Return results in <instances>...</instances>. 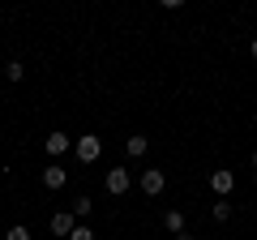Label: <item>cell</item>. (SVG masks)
Segmentation results:
<instances>
[{
    "instance_id": "cell-2",
    "label": "cell",
    "mask_w": 257,
    "mask_h": 240,
    "mask_svg": "<svg viewBox=\"0 0 257 240\" xmlns=\"http://www.w3.org/2000/svg\"><path fill=\"white\" fill-rule=\"evenodd\" d=\"M73 150H77V159H82V163H94V159L103 155V142L94 138V133H86V138H73Z\"/></svg>"
},
{
    "instance_id": "cell-13",
    "label": "cell",
    "mask_w": 257,
    "mask_h": 240,
    "mask_svg": "<svg viewBox=\"0 0 257 240\" xmlns=\"http://www.w3.org/2000/svg\"><path fill=\"white\" fill-rule=\"evenodd\" d=\"M69 240H94V227H90V223H77V227H73V236H69Z\"/></svg>"
},
{
    "instance_id": "cell-6",
    "label": "cell",
    "mask_w": 257,
    "mask_h": 240,
    "mask_svg": "<svg viewBox=\"0 0 257 240\" xmlns=\"http://www.w3.org/2000/svg\"><path fill=\"white\" fill-rule=\"evenodd\" d=\"M210 189L219 197H231V189H236V176L227 172V167H219V172H210Z\"/></svg>"
},
{
    "instance_id": "cell-15",
    "label": "cell",
    "mask_w": 257,
    "mask_h": 240,
    "mask_svg": "<svg viewBox=\"0 0 257 240\" xmlns=\"http://www.w3.org/2000/svg\"><path fill=\"white\" fill-rule=\"evenodd\" d=\"M176 240H197V236H189V231H180V236H176Z\"/></svg>"
},
{
    "instance_id": "cell-14",
    "label": "cell",
    "mask_w": 257,
    "mask_h": 240,
    "mask_svg": "<svg viewBox=\"0 0 257 240\" xmlns=\"http://www.w3.org/2000/svg\"><path fill=\"white\" fill-rule=\"evenodd\" d=\"M5 240H30V231L18 223V227H9V231H5Z\"/></svg>"
},
{
    "instance_id": "cell-18",
    "label": "cell",
    "mask_w": 257,
    "mask_h": 240,
    "mask_svg": "<svg viewBox=\"0 0 257 240\" xmlns=\"http://www.w3.org/2000/svg\"><path fill=\"white\" fill-rule=\"evenodd\" d=\"M0 94H5V90H0Z\"/></svg>"
},
{
    "instance_id": "cell-12",
    "label": "cell",
    "mask_w": 257,
    "mask_h": 240,
    "mask_svg": "<svg viewBox=\"0 0 257 240\" xmlns=\"http://www.w3.org/2000/svg\"><path fill=\"white\" fill-rule=\"evenodd\" d=\"M22 77H26V65L22 60H9L5 65V82H22Z\"/></svg>"
},
{
    "instance_id": "cell-16",
    "label": "cell",
    "mask_w": 257,
    "mask_h": 240,
    "mask_svg": "<svg viewBox=\"0 0 257 240\" xmlns=\"http://www.w3.org/2000/svg\"><path fill=\"white\" fill-rule=\"evenodd\" d=\"M248 52H253V56H257V39H253V47H248Z\"/></svg>"
},
{
    "instance_id": "cell-1",
    "label": "cell",
    "mask_w": 257,
    "mask_h": 240,
    "mask_svg": "<svg viewBox=\"0 0 257 240\" xmlns=\"http://www.w3.org/2000/svg\"><path fill=\"white\" fill-rule=\"evenodd\" d=\"M163 189H167V172H163V167H146V172H142V193L159 197Z\"/></svg>"
},
{
    "instance_id": "cell-4",
    "label": "cell",
    "mask_w": 257,
    "mask_h": 240,
    "mask_svg": "<svg viewBox=\"0 0 257 240\" xmlns=\"http://www.w3.org/2000/svg\"><path fill=\"white\" fill-rule=\"evenodd\" d=\"M43 150H47V155H52V159H60L64 150H73V138H69V133H60V129H56V133H47V138H43Z\"/></svg>"
},
{
    "instance_id": "cell-11",
    "label": "cell",
    "mask_w": 257,
    "mask_h": 240,
    "mask_svg": "<svg viewBox=\"0 0 257 240\" xmlns=\"http://www.w3.org/2000/svg\"><path fill=\"white\" fill-rule=\"evenodd\" d=\"M210 214H214V223H227L231 219V197H219V202L210 206Z\"/></svg>"
},
{
    "instance_id": "cell-3",
    "label": "cell",
    "mask_w": 257,
    "mask_h": 240,
    "mask_svg": "<svg viewBox=\"0 0 257 240\" xmlns=\"http://www.w3.org/2000/svg\"><path fill=\"white\" fill-rule=\"evenodd\" d=\"M47 227H52L56 240H69V236H73V227H77V219H73V210H56Z\"/></svg>"
},
{
    "instance_id": "cell-9",
    "label": "cell",
    "mask_w": 257,
    "mask_h": 240,
    "mask_svg": "<svg viewBox=\"0 0 257 240\" xmlns=\"http://www.w3.org/2000/svg\"><path fill=\"white\" fill-rule=\"evenodd\" d=\"M90 214H94V202H90V197H86V193H82V197H73V219H77V223H86Z\"/></svg>"
},
{
    "instance_id": "cell-7",
    "label": "cell",
    "mask_w": 257,
    "mask_h": 240,
    "mask_svg": "<svg viewBox=\"0 0 257 240\" xmlns=\"http://www.w3.org/2000/svg\"><path fill=\"white\" fill-rule=\"evenodd\" d=\"M64 185H69V172L60 163H47L43 167V189H64Z\"/></svg>"
},
{
    "instance_id": "cell-5",
    "label": "cell",
    "mask_w": 257,
    "mask_h": 240,
    "mask_svg": "<svg viewBox=\"0 0 257 240\" xmlns=\"http://www.w3.org/2000/svg\"><path fill=\"white\" fill-rule=\"evenodd\" d=\"M103 185H107V193H111V197H124V193H128V167H111Z\"/></svg>"
},
{
    "instance_id": "cell-8",
    "label": "cell",
    "mask_w": 257,
    "mask_h": 240,
    "mask_svg": "<svg viewBox=\"0 0 257 240\" xmlns=\"http://www.w3.org/2000/svg\"><path fill=\"white\" fill-rule=\"evenodd\" d=\"M124 150H128V159H142L150 150V138H142V133L138 138H124Z\"/></svg>"
},
{
    "instance_id": "cell-10",
    "label": "cell",
    "mask_w": 257,
    "mask_h": 240,
    "mask_svg": "<svg viewBox=\"0 0 257 240\" xmlns=\"http://www.w3.org/2000/svg\"><path fill=\"white\" fill-rule=\"evenodd\" d=\"M163 227L172 231V236H180V231H184V210H167L163 214Z\"/></svg>"
},
{
    "instance_id": "cell-17",
    "label": "cell",
    "mask_w": 257,
    "mask_h": 240,
    "mask_svg": "<svg viewBox=\"0 0 257 240\" xmlns=\"http://www.w3.org/2000/svg\"><path fill=\"white\" fill-rule=\"evenodd\" d=\"M253 167H257V150H253Z\"/></svg>"
}]
</instances>
